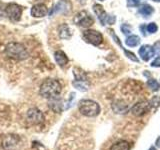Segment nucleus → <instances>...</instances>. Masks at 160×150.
I'll return each mask as SVG.
<instances>
[{
    "instance_id": "f257e3e1",
    "label": "nucleus",
    "mask_w": 160,
    "mask_h": 150,
    "mask_svg": "<svg viewBox=\"0 0 160 150\" xmlns=\"http://www.w3.org/2000/svg\"><path fill=\"white\" fill-rule=\"evenodd\" d=\"M62 91V85L58 80L49 78L46 79L40 86L39 93L43 98L46 99H52L59 97L60 93Z\"/></svg>"
},
{
    "instance_id": "f03ea898",
    "label": "nucleus",
    "mask_w": 160,
    "mask_h": 150,
    "mask_svg": "<svg viewBox=\"0 0 160 150\" xmlns=\"http://www.w3.org/2000/svg\"><path fill=\"white\" fill-rule=\"evenodd\" d=\"M5 53H6L10 58L15 60H25L29 57V53L26 47L23 44L18 42H10L5 47Z\"/></svg>"
},
{
    "instance_id": "7ed1b4c3",
    "label": "nucleus",
    "mask_w": 160,
    "mask_h": 150,
    "mask_svg": "<svg viewBox=\"0 0 160 150\" xmlns=\"http://www.w3.org/2000/svg\"><path fill=\"white\" fill-rule=\"evenodd\" d=\"M79 112L84 116L87 117H95L100 112V106L97 102L89 99H83L79 102L78 105Z\"/></svg>"
},
{
    "instance_id": "20e7f679",
    "label": "nucleus",
    "mask_w": 160,
    "mask_h": 150,
    "mask_svg": "<svg viewBox=\"0 0 160 150\" xmlns=\"http://www.w3.org/2000/svg\"><path fill=\"white\" fill-rule=\"evenodd\" d=\"M5 16L9 18L13 22H17L21 19L22 15V7L16 3H9L4 8Z\"/></svg>"
},
{
    "instance_id": "39448f33",
    "label": "nucleus",
    "mask_w": 160,
    "mask_h": 150,
    "mask_svg": "<svg viewBox=\"0 0 160 150\" xmlns=\"http://www.w3.org/2000/svg\"><path fill=\"white\" fill-rule=\"evenodd\" d=\"M83 38L86 42L94 45V46H98L103 41L102 34L96 31V30H92V29L85 30L83 32Z\"/></svg>"
},
{
    "instance_id": "423d86ee",
    "label": "nucleus",
    "mask_w": 160,
    "mask_h": 150,
    "mask_svg": "<svg viewBox=\"0 0 160 150\" xmlns=\"http://www.w3.org/2000/svg\"><path fill=\"white\" fill-rule=\"evenodd\" d=\"M74 22L78 26H81L84 28H88L94 23V19L89 13L86 11H81L79 12L74 18Z\"/></svg>"
},
{
    "instance_id": "0eeeda50",
    "label": "nucleus",
    "mask_w": 160,
    "mask_h": 150,
    "mask_svg": "<svg viewBox=\"0 0 160 150\" xmlns=\"http://www.w3.org/2000/svg\"><path fill=\"white\" fill-rule=\"evenodd\" d=\"M93 10H94L95 14L97 15L99 21L101 22L102 25H105L106 23H108V24H113L115 22V17L114 16H109V15H107L106 12L104 11L103 7L100 4H94L93 5Z\"/></svg>"
},
{
    "instance_id": "6e6552de",
    "label": "nucleus",
    "mask_w": 160,
    "mask_h": 150,
    "mask_svg": "<svg viewBox=\"0 0 160 150\" xmlns=\"http://www.w3.org/2000/svg\"><path fill=\"white\" fill-rule=\"evenodd\" d=\"M27 120L31 124L37 125L44 121V115L37 108H31L27 112Z\"/></svg>"
},
{
    "instance_id": "1a4fd4ad",
    "label": "nucleus",
    "mask_w": 160,
    "mask_h": 150,
    "mask_svg": "<svg viewBox=\"0 0 160 150\" xmlns=\"http://www.w3.org/2000/svg\"><path fill=\"white\" fill-rule=\"evenodd\" d=\"M30 13H31V16H33L34 18H42L46 16L49 12L46 5L43 3H38L33 5L31 10H30Z\"/></svg>"
},
{
    "instance_id": "9d476101",
    "label": "nucleus",
    "mask_w": 160,
    "mask_h": 150,
    "mask_svg": "<svg viewBox=\"0 0 160 150\" xmlns=\"http://www.w3.org/2000/svg\"><path fill=\"white\" fill-rule=\"evenodd\" d=\"M70 7H71V4L70 2H68L67 0H61L59 1L57 4H55V6L51 9L48 14L49 15H55V14H58V13H66L70 10Z\"/></svg>"
},
{
    "instance_id": "9b49d317",
    "label": "nucleus",
    "mask_w": 160,
    "mask_h": 150,
    "mask_svg": "<svg viewBox=\"0 0 160 150\" xmlns=\"http://www.w3.org/2000/svg\"><path fill=\"white\" fill-rule=\"evenodd\" d=\"M155 54L154 48L150 45H143L141 48L139 49V55L141 56L142 60L144 61H148L149 59H151Z\"/></svg>"
},
{
    "instance_id": "f8f14e48",
    "label": "nucleus",
    "mask_w": 160,
    "mask_h": 150,
    "mask_svg": "<svg viewBox=\"0 0 160 150\" xmlns=\"http://www.w3.org/2000/svg\"><path fill=\"white\" fill-rule=\"evenodd\" d=\"M150 109V105L148 102H139L136 105H134L131 109V112L136 115V116H141L145 114Z\"/></svg>"
},
{
    "instance_id": "ddd939ff",
    "label": "nucleus",
    "mask_w": 160,
    "mask_h": 150,
    "mask_svg": "<svg viewBox=\"0 0 160 150\" xmlns=\"http://www.w3.org/2000/svg\"><path fill=\"white\" fill-rule=\"evenodd\" d=\"M48 106L50 109L53 110L54 112L60 113L63 110V102L59 97L52 98L48 100Z\"/></svg>"
},
{
    "instance_id": "4468645a",
    "label": "nucleus",
    "mask_w": 160,
    "mask_h": 150,
    "mask_svg": "<svg viewBox=\"0 0 160 150\" xmlns=\"http://www.w3.org/2000/svg\"><path fill=\"white\" fill-rule=\"evenodd\" d=\"M54 59H55V61H56V63L61 67L66 66L69 62V59L67 57V55L65 54L63 51H61V50H57V51H55Z\"/></svg>"
},
{
    "instance_id": "2eb2a0df",
    "label": "nucleus",
    "mask_w": 160,
    "mask_h": 150,
    "mask_svg": "<svg viewBox=\"0 0 160 150\" xmlns=\"http://www.w3.org/2000/svg\"><path fill=\"white\" fill-rule=\"evenodd\" d=\"M58 35L61 39H69L72 36L71 29L67 24H61L58 27Z\"/></svg>"
},
{
    "instance_id": "dca6fc26",
    "label": "nucleus",
    "mask_w": 160,
    "mask_h": 150,
    "mask_svg": "<svg viewBox=\"0 0 160 150\" xmlns=\"http://www.w3.org/2000/svg\"><path fill=\"white\" fill-rule=\"evenodd\" d=\"M110 150H130V145L125 140H121L116 143H114Z\"/></svg>"
},
{
    "instance_id": "f3484780",
    "label": "nucleus",
    "mask_w": 160,
    "mask_h": 150,
    "mask_svg": "<svg viewBox=\"0 0 160 150\" xmlns=\"http://www.w3.org/2000/svg\"><path fill=\"white\" fill-rule=\"evenodd\" d=\"M153 12H154L153 7H151L148 4H144V5H142V6L139 8V13L142 14L143 16H145V17L150 16V15H151Z\"/></svg>"
},
{
    "instance_id": "a211bd4d",
    "label": "nucleus",
    "mask_w": 160,
    "mask_h": 150,
    "mask_svg": "<svg viewBox=\"0 0 160 150\" xmlns=\"http://www.w3.org/2000/svg\"><path fill=\"white\" fill-rule=\"evenodd\" d=\"M17 142H18V139H15V137H13V136H9L4 141V148L6 150H8V148L12 149L14 146H16L17 145Z\"/></svg>"
},
{
    "instance_id": "6ab92c4d",
    "label": "nucleus",
    "mask_w": 160,
    "mask_h": 150,
    "mask_svg": "<svg viewBox=\"0 0 160 150\" xmlns=\"http://www.w3.org/2000/svg\"><path fill=\"white\" fill-rule=\"evenodd\" d=\"M125 43H126V45H128V46H130V47H134V46H137V45L140 43V39L138 36H136V35H131V36H129L126 39Z\"/></svg>"
},
{
    "instance_id": "aec40b11",
    "label": "nucleus",
    "mask_w": 160,
    "mask_h": 150,
    "mask_svg": "<svg viewBox=\"0 0 160 150\" xmlns=\"http://www.w3.org/2000/svg\"><path fill=\"white\" fill-rule=\"evenodd\" d=\"M147 85L152 91H158V90L160 89V85L155 79H149L147 81Z\"/></svg>"
},
{
    "instance_id": "412c9836",
    "label": "nucleus",
    "mask_w": 160,
    "mask_h": 150,
    "mask_svg": "<svg viewBox=\"0 0 160 150\" xmlns=\"http://www.w3.org/2000/svg\"><path fill=\"white\" fill-rule=\"evenodd\" d=\"M73 85H74V86L76 87L77 89L82 90V91H85V90H87V85L85 84V82L81 81V80H77V82H76V81H74V82H73Z\"/></svg>"
},
{
    "instance_id": "4be33fe9",
    "label": "nucleus",
    "mask_w": 160,
    "mask_h": 150,
    "mask_svg": "<svg viewBox=\"0 0 160 150\" xmlns=\"http://www.w3.org/2000/svg\"><path fill=\"white\" fill-rule=\"evenodd\" d=\"M147 31L149 32V33H155L157 31V25L155 24V23H150V24H148L147 25Z\"/></svg>"
},
{
    "instance_id": "5701e85b",
    "label": "nucleus",
    "mask_w": 160,
    "mask_h": 150,
    "mask_svg": "<svg viewBox=\"0 0 160 150\" xmlns=\"http://www.w3.org/2000/svg\"><path fill=\"white\" fill-rule=\"evenodd\" d=\"M140 4V0H127L128 7H135Z\"/></svg>"
},
{
    "instance_id": "b1692460",
    "label": "nucleus",
    "mask_w": 160,
    "mask_h": 150,
    "mask_svg": "<svg viewBox=\"0 0 160 150\" xmlns=\"http://www.w3.org/2000/svg\"><path fill=\"white\" fill-rule=\"evenodd\" d=\"M121 30H122V32L124 34H129V33H131V27L128 26L127 24H123L122 26H121Z\"/></svg>"
},
{
    "instance_id": "393cba45",
    "label": "nucleus",
    "mask_w": 160,
    "mask_h": 150,
    "mask_svg": "<svg viewBox=\"0 0 160 150\" xmlns=\"http://www.w3.org/2000/svg\"><path fill=\"white\" fill-rule=\"evenodd\" d=\"M151 66L152 67H160V57H157L154 61H152Z\"/></svg>"
},
{
    "instance_id": "a878e982",
    "label": "nucleus",
    "mask_w": 160,
    "mask_h": 150,
    "mask_svg": "<svg viewBox=\"0 0 160 150\" xmlns=\"http://www.w3.org/2000/svg\"><path fill=\"white\" fill-rule=\"evenodd\" d=\"M154 51L155 53H157V54H160V41H157L156 43L154 44Z\"/></svg>"
},
{
    "instance_id": "bb28decb",
    "label": "nucleus",
    "mask_w": 160,
    "mask_h": 150,
    "mask_svg": "<svg viewBox=\"0 0 160 150\" xmlns=\"http://www.w3.org/2000/svg\"><path fill=\"white\" fill-rule=\"evenodd\" d=\"M4 17H6V16H5V11H4V9L0 8V18H4Z\"/></svg>"
},
{
    "instance_id": "cd10ccee",
    "label": "nucleus",
    "mask_w": 160,
    "mask_h": 150,
    "mask_svg": "<svg viewBox=\"0 0 160 150\" xmlns=\"http://www.w3.org/2000/svg\"><path fill=\"white\" fill-rule=\"evenodd\" d=\"M140 29H141V31H142V34L144 35V36H146V32H145V26H143V25H141V26H140Z\"/></svg>"
},
{
    "instance_id": "c85d7f7f",
    "label": "nucleus",
    "mask_w": 160,
    "mask_h": 150,
    "mask_svg": "<svg viewBox=\"0 0 160 150\" xmlns=\"http://www.w3.org/2000/svg\"><path fill=\"white\" fill-rule=\"evenodd\" d=\"M78 1L81 3V4H84L85 2H86V0H78Z\"/></svg>"
},
{
    "instance_id": "c756f323",
    "label": "nucleus",
    "mask_w": 160,
    "mask_h": 150,
    "mask_svg": "<svg viewBox=\"0 0 160 150\" xmlns=\"http://www.w3.org/2000/svg\"><path fill=\"white\" fill-rule=\"evenodd\" d=\"M149 150H156V148L152 146V147H150V149H149Z\"/></svg>"
},
{
    "instance_id": "7c9ffc66",
    "label": "nucleus",
    "mask_w": 160,
    "mask_h": 150,
    "mask_svg": "<svg viewBox=\"0 0 160 150\" xmlns=\"http://www.w3.org/2000/svg\"><path fill=\"white\" fill-rule=\"evenodd\" d=\"M153 1H155V2H160V0H153Z\"/></svg>"
},
{
    "instance_id": "2f4dec72",
    "label": "nucleus",
    "mask_w": 160,
    "mask_h": 150,
    "mask_svg": "<svg viewBox=\"0 0 160 150\" xmlns=\"http://www.w3.org/2000/svg\"><path fill=\"white\" fill-rule=\"evenodd\" d=\"M100 1H104V0H100Z\"/></svg>"
}]
</instances>
